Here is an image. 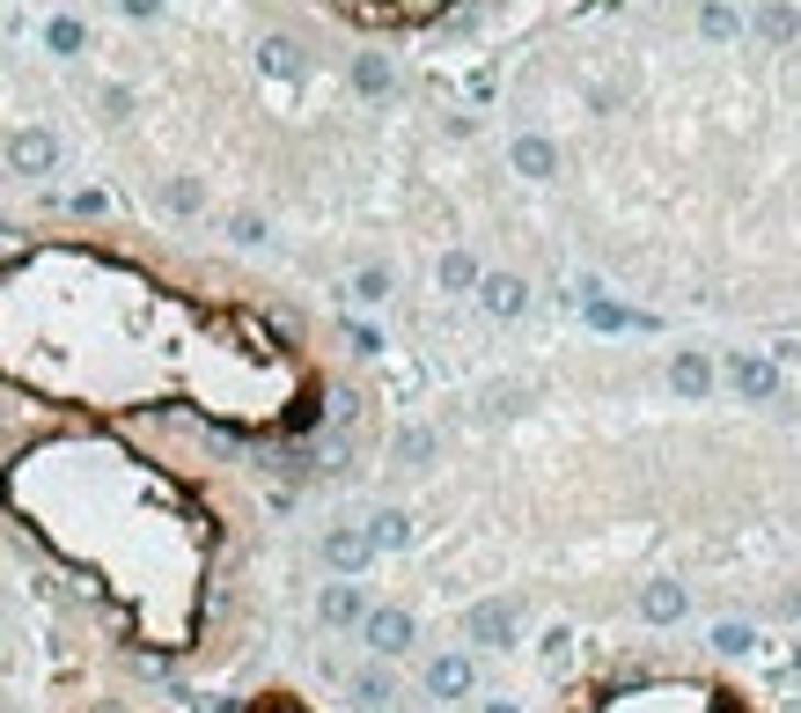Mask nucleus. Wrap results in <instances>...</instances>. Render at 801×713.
I'll return each mask as SVG.
<instances>
[{
  "mask_svg": "<svg viewBox=\"0 0 801 713\" xmlns=\"http://www.w3.org/2000/svg\"><path fill=\"white\" fill-rule=\"evenodd\" d=\"M368 544H405V516H375L368 522Z\"/></svg>",
  "mask_w": 801,
  "mask_h": 713,
  "instance_id": "nucleus-11",
  "label": "nucleus"
},
{
  "mask_svg": "<svg viewBox=\"0 0 801 713\" xmlns=\"http://www.w3.org/2000/svg\"><path fill=\"white\" fill-rule=\"evenodd\" d=\"M368 552H375V544H368V530H331V537H324V559L339 566V574H361Z\"/></svg>",
  "mask_w": 801,
  "mask_h": 713,
  "instance_id": "nucleus-6",
  "label": "nucleus"
},
{
  "mask_svg": "<svg viewBox=\"0 0 801 713\" xmlns=\"http://www.w3.org/2000/svg\"><path fill=\"white\" fill-rule=\"evenodd\" d=\"M713 647H721V655H751V647H757V625H743V618H721V625H713Z\"/></svg>",
  "mask_w": 801,
  "mask_h": 713,
  "instance_id": "nucleus-8",
  "label": "nucleus"
},
{
  "mask_svg": "<svg viewBox=\"0 0 801 713\" xmlns=\"http://www.w3.org/2000/svg\"><path fill=\"white\" fill-rule=\"evenodd\" d=\"M427 691H435V699H463V691H471V655H435V663H427Z\"/></svg>",
  "mask_w": 801,
  "mask_h": 713,
  "instance_id": "nucleus-5",
  "label": "nucleus"
},
{
  "mask_svg": "<svg viewBox=\"0 0 801 713\" xmlns=\"http://www.w3.org/2000/svg\"><path fill=\"white\" fill-rule=\"evenodd\" d=\"M515 625H522V603H508V596L471 603V640L478 647H515Z\"/></svg>",
  "mask_w": 801,
  "mask_h": 713,
  "instance_id": "nucleus-2",
  "label": "nucleus"
},
{
  "mask_svg": "<svg viewBox=\"0 0 801 713\" xmlns=\"http://www.w3.org/2000/svg\"><path fill=\"white\" fill-rule=\"evenodd\" d=\"M353 23H427V15H441V8H456V0H339Z\"/></svg>",
  "mask_w": 801,
  "mask_h": 713,
  "instance_id": "nucleus-1",
  "label": "nucleus"
},
{
  "mask_svg": "<svg viewBox=\"0 0 801 713\" xmlns=\"http://www.w3.org/2000/svg\"><path fill=\"white\" fill-rule=\"evenodd\" d=\"M413 611H397V603H383V611H361V640L375 647V655H405L413 647Z\"/></svg>",
  "mask_w": 801,
  "mask_h": 713,
  "instance_id": "nucleus-3",
  "label": "nucleus"
},
{
  "mask_svg": "<svg viewBox=\"0 0 801 713\" xmlns=\"http://www.w3.org/2000/svg\"><path fill=\"white\" fill-rule=\"evenodd\" d=\"M361 581H331V589H324V625H361Z\"/></svg>",
  "mask_w": 801,
  "mask_h": 713,
  "instance_id": "nucleus-7",
  "label": "nucleus"
},
{
  "mask_svg": "<svg viewBox=\"0 0 801 713\" xmlns=\"http://www.w3.org/2000/svg\"><path fill=\"white\" fill-rule=\"evenodd\" d=\"M486 302H493V309H515V302H522V287H515V280H493Z\"/></svg>",
  "mask_w": 801,
  "mask_h": 713,
  "instance_id": "nucleus-12",
  "label": "nucleus"
},
{
  "mask_svg": "<svg viewBox=\"0 0 801 713\" xmlns=\"http://www.w3.org/2000/svg\"><path fill=\"white\" fill-rule=\"evenodd\" d=\"M353 699H361V706H390V669H361V677H353Z\"/></svg>",
  "mask_w": 801,
  "mask_h": 713,
  "instance_id": "nucleus-9",
  "label": "nucleus"
},
{
  "mask_svg": "<svg viewBox=\"0 0 801 713\" xmlns=\"http://www.w3.org/2000/svg\"><path fill=\"white\" fill-rule=\"evenodd\" d=\"M684 611H691V589L684 581H647L640 589V618L647 625H684Z\"/></svg>",
  "mask_w": 801,
  "mask_h": 713,
  "instance_id": "nucleus-4",
  "label": "nucleus"
},
{
  "mask_svg": "<svg viewBox=\"0 0 801 713\" xmlns=\"http://www.w3.org/2000/svg\"><path fill=\"white\" fill-rule=\"evenodd\" d=\"M15 162L45 170V162H52V140H45V133H23V140H15Z\"/></svg>",
  "mask_w": 801,
  "mask_h": 713,
  "instance_id": "nucleus-10",
  "label": "nucleus"
}]
</instances>
